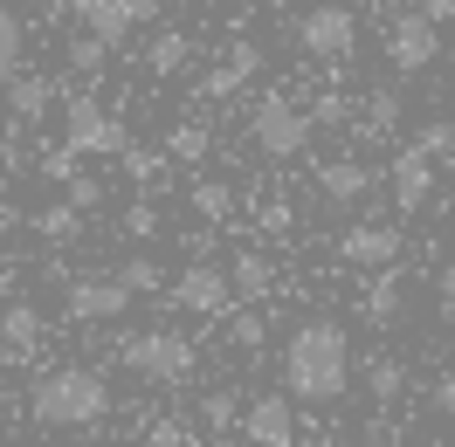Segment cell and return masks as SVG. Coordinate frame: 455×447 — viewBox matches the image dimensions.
Segmentation results:
<instances>
[{
    "label": "cell",
    "instance_id": "cell-27",
    "mask_svg": "<svg viewBox=\"0 0 455 447\" xmlns=\"http://www.w3.org/2000/svg\"><path fill=\"white\" fill-rule=\"evenodd\" d=\"M366 392L379 399V406H387V399H400V392H407V365H400V358H372V365H366Z\"/></svg>",
    "mask_w": 455,
    "mask_h": 447
},
{
    "label": "cell",
    "instance_id": "cell-29",
    "mask_svg": "<svg viewBox=\"0 0 455 447\" xmlns=\"http://www.w3.org/2000/svg\"><path fill=\"white\" fill-rule=\"evenodd\" d=\"M117 276H124V289H132V296H159V289H166V269H159L152 255H132Z\"/></svg>",
    "mask_w": 455,
    "mask_h": 447
},
{
    "label": "cell",
    "instance_id": "cell-34",
    "mask_svg": "<svg viewBox=\"0 0 455 447\" xmlns=\"http://www.w3.org/2000/svg\"><path fill=\"white\" fill-rule=\"evenodd\" d=\"M124 234H132V241H152V234H159V207H152V200L124 207Z\"/></svg>",
    "mask_w": 455,
    "mask_h": 447
},
{
    "label": "cell",
    "instance_id": "cell-16",
    "mask_svg": "<svg viewBox=\"0 0 455 447\" xmlns=\"http://www.w3.org/2000/svg\"><path fill=\"white\" fill-rule=\"evenodd\" d=\"M7 111H14V124H42V117L56 111V83H49V76H14V83H7Z\"/></svg>",
    "mask_w": 455,
    "mask_h": 447
},
{
    "label": "cell",
    "instance_id": "cell-13",
    "mask_svg": "<svg viewBox=\"0 0 455 447\" xmlns=\"http://www.w3.org/2000/svg\"><path fill=\"white\" fill-rule=\"evenodd\" d=\"M400 227H379V221H359V227H345L339 234V255L352 262V269H394L400 262Z\"/></svg>",
    "mask_w": 455,
    "mask_h": 447
},
{
    "label": "cell",
    "instance_id": "cell-42",
    "mask_svg": "<svg viewBox=\"0 0 455 447\" xmlns=\"http://www.w3.org/2000/svg\"><path fill=\"white\" fill-rule=\"evenodd\" d=\"M324 447H394V441H324Z\"/></svg>",
    "mask_w": 455,
    "mask_h": 447
},
{
    "label": "cell",
    "instance_id": "cell-12",
    "mask_svg": "<svg viewBox=\"0 0 455 447\" xmlns=\"http://www.w3.org/2000/svg\"><path fill=\"white\" fill-rule=\"evenodd\" d=\"M387 186H394V207H400V214H421L427 200H435V159L414 152V145H400L394 166H387Z\"/></svg>",
    "mask_w": 455,
    "mask_h": 447
},
{
    "label": "cell",
    "instance_id": "cell-14",
    "mask_svg": "<svg viewBox=\"0 0 455 447\" xmlns=\"http://www.w3.org/2000/svg\"><path fill=\"white\" fill-rule=\"evenodd\" d=\"M379 186V172L366 159H331V166H317V193L331 200V207H359V200Z\"/></svg>",
    "mask_w": 455,
    "mask_h": 447
},
{
    "label": "cell",
    "instance_id": "cell-6",
    "mask_svg": "<svg viewBox=\"0 0 455 447\" xmlns=\"http://www.w3.org/2000/svg\"><path fill=\"white\" fill-rule=\"evenodd\" d=\"M297 49L304 56H317V62H352L359 56V14L345 7V0H324V7H311L304 21H297Z\"/></svg>",
    "mask_w": 455,
    "mask_h": 447
},
{
    "label": "cell",
    "instance_id": "cell-26",
    "mask_svg": "<svg viewBox=\"0 0 455 447\" xmlns=\"http://www.w3.org/2000/svg\"><path fill=\"white\" fill-rule=\"evenodd\" d=\"M311 124H317V131H352V124H359V104L339 97V90H324V97L311 104Z\"/></svg>",
    "mask_w": 455,
    "mask_h": 447
},
{
    "label": "cell",
    "instance_id": "cell-8",
    "mask_svg": "<svg viewBox=\"0 0 455 447\" xmlns=\"http://www.w3.org/2000/svg\"><path fill=\"white\" fill-rule=\"evenodd\" d=\"M387 62H394L400 76H421L442 62V28L427 21L421 7L414 14H394V28H387Z\"/></svg>",
    "mask_w": 455,
    "mask_h": 447
},
{
    "label": "cell",
    "instance_id": "cell-28",
    "mask_svg": "<svg viewBox=\"0 0 455 447\" xmlns=\"http://www.w3.org/2000/svg\"><path fill=\"white\" fill-rule=\"evenodd\" d=\"M111 56H117V49H111V42H97V35H76V42H69V69H76L84 83H90V76H104V62H111Z\"/></svg>",
    "mask_w": 455,
    "mask_h": 447
},
{
    "label": "cell",
    "instance_id": "cell-25",
    "mask_svg": "<svg viewBox=\"0 0 455 447\" xmlns=\"http://www.w3.org/2000/svg\"><path fill=\"white\" fill-rule=\"evenodd\" d=\"M207 145H214V138H207V124H172V131H166V159H172V166H200Z\"/></svg>",
    "mask_w": 455,
    "mask_h": 447
},
{
    "label": "cell",
    "instance_id": "cell-3",
    "mask_svg": "<svg viewBox=\"0 0 455 447\" xmlns=\"http://www.w3.org/2000/svg\"><path fill=\"white\" fill-rule=\"evenodd\" d=\"M117 365H132L152 386H180V379H194L200 351L180 331H132V337H117Z\"/></svg>",
    "mask_w": 455,
    "mask_h": 447
},
{
    "label": "cell",
    "instance_id": "cell-44",
    "mask_svg": "<svg viewBox=\"0 0 455 447\" xmlns=\"http://www.w3.org/2000/svg\"><path fill=\"white\" fill-rule=\"evenodd\" d=\"M442 56H449V69H455V49H442Z\"/></svg>",
    "mask_w": 455,
    "mask_h": 447
},
{
    "label": "cell",
    "instance_id": "cell-41",
    "mask_svg": "<svg viewBox=\"0 0 455 447\" xmlns=\"http://www.w3.org/2000/svg\"><path fill=\"white\" fill-rule=\"evenodd\" d=\"M14 227H21V214H14L7 200H0V234H14Z\"/></svg>",
    "mask_w": 455,
    "mask_h": 447
},
{
    "label": "cell",
    "instance_id": "cell-43",
    "mask_svg": "<svg viewBox=\"0 0 455 447\" xmlns=\"http://www.w3.org/2000/svg\"><path fill=\"white\" fill-rule=\"evenodd\" d=\"M180 447H207V441H200V434H180Z\"/></svg>",
    "mask_w": 455,
    "mask_h": 447
},
{
    "label": "cell",
    "instance_id": "cell-35",
    "mask_svg": "<svg viewBox=\"0 0 455 447\" xmlns=\"http://www.w3.org/2000/svg\"><path fill=\"white\" fill-rule=\"evenodd\" d=\"M76 159H84V152H69V145H62V152H49V159H42V172L69 186V179H76Z\"/></svg>",
    "mask_w": 455,
    "mask_h": 447
},
{
    "label": "cell",
    "instance_id": "cell-37",
    "mask_svg": "<svg viewBox=\"0 0 455 447\" xmlns=\"http://www.w3.org/2000/svg\"><path fill=\"white\" fill-rule=\"evenodd\" d=\"M180 434H187V427H180V420H159V427H152V434H145V447H180Z\"/></svg>",
    "mask_w": 455,
    "mask_h": 447
},
{
    "label": "cell",
    "instance_id": "cell-39",
    "mask_svg": "<svg viewBox=\"0 0 455 447\" xmlns=\"http://www.w3.org/2000/svg\"><path fill=\"white\" fill-rule=\"evenodd\" d=\"M421 14L435 21V28H442V21H455V0H421Z\"/></svg>",
    "mask_w": 455,
    "mask_h": 447
},
{
    "label": "cell",
    "instance_id": "cell-23",
    "mask_svg": "<svg viewBox=\"0 0 455 447\" xmlns=\"http://www.w3.org/2000/svg\"><path fill=\"white\" fill-rule=\"evenodd\" d=\"M400 289H407L400 269H379V276H372V289H366V324H394V317H400Z\"/></svg>",
    "mask_w": 455,
    "mask_h": 447
},
{
    "label": "cell",
    "instance_id": "cell-32",
    "mask_svg": "<svg viewBox=\"0 0 455 447\" xmlns=\"http://www.w3.org/2000/svg\"><path fill=\"white\" fill-rule=\"evenodd\" d=\"M414 152H427L435 166H442V159H455V124H449V117L421 124V131H414Z\"/></svg>",
    "mask_w": 455,
    "mask_h": 447
},
{
    "label": "cell",
    "instance_id": "cell-2",
    "mask_svg": "<svg viewBox=\"0 0 455 447\" xmlns=\"http://www.w3.org/2000/svg\"><path fill=\"white\" fill-rule=\"evenodd\" d=\"M28 413L42 427H97L111 413V386L90 365H56V372H42L28 386Z\"/></svg>",
    "mask_w": 455,
    "mask_h": 447
},
{
    "label": "cell",
    "instance_id": "cell-4",
    "mask_svg": "<svg viewBox=\"0 0 455 447\" xmlns=\"http://www.w3.org/2000/svg\"><path fill=\"white\" fill-rule=\"evenodd\" d=\"M311 111H297L290 97H262L256 111H249V145H256L262 159H304V145H311Z\"/></svg>",
    "mask_w": 455,
    "mask_h": 447
},
{
    "label": "cell",
    "instance_id": "cell-20",
    "mask_svg": "<svg viewBox=\"0 0 455 447\" xmlns=\"http://www.w3.org/2000/svg\"><path fill=\"white\" fill-rule=\"evenodd\" d=\"M21 69H28V28H21V14L0 7V90L14 83Z\"/></svg>",
    "mask_w": 455,
    "mask_h": 447
},
{
    "label": "cell",
    "instance_id": "cell-18",
    "mask_svg": "<svg viewBox=\"0 0 455 447\" xmlns=\"http://www.w3.org/2000/svg\"><path fill=\"white\" fill-rule=\"evenodd\" d=\"M0 344H7V358H28L35 344H42V310L35 303H7L0 310Z\"/></svg>",
    "mask_w": 455,
    "mask_h": 447
},
{
    "label": "cell",
    "instance_id": "cell-10",
    "mask_svg": "<svg viewBox=\"0 0 455 447\" xmlns=\"http://www.w3.org/2000/svg\"><path fill=\"white\" fill-rule=\"evenodd\" d=\"M62 310H69L76 324H111V317L132 310V289H124V276H76L69 296H62Z\"/></svg>",
    "mask_w": 455,
    "mask_h": 447
},
{
    "label": "cell",
    "instance_id": "cell-21",
    "mask_svg": "<svg viewBox=\"0 0 455 447\" xmlns=\"http://www.w3.org/2000/svg\"><path fill=\"white\" fill-rule=\"evenodd\" d=\"M352 131H366V138H394L400 131V90H372L366 104H359V124Z\"/></svg>",
    "mask_w": 455,
    "mask_h": 447
},
{
    "label": "cell",
    "instance_id": "cell-30",
    "mask_svg": "<svg viewBox=\"0 0 455 447\" xmlns=\"http://www.w3.org/2000/svg\"><path fill=\"white\" fill-rule=\"evenodd\" d=\"M117 159H124V172H132V179H139L145 193H152V186H159V172L172 166L166 152H139V145H124V152H117Z\"/></svg>",
    "mask_w": 455,
    "mask_h": 447
},
{
    "label": "cell",
    "instance_id": "cell-36",
    "mask_svg": "<svg viewBox=\"0 0 455 447\" xmlns=\"http://www.w3.org/2000/svg\"><path fill=\"white\" fill-rule=\"evenodd\" d=\"M97 200H104V186H97V179H84V172H76V179H69V207H97Z\"/></svg>",
    "mask_w": 455,
    "mask_h": 447
},
{
    "label": "cell",
    "instance_id": "cell-24",
    "mask_svg": "<svg viewBox=\"0 0 455 447\" xmlns=\"http://www.w3.org/2000/svg\"><path fill=\"white\" fill-rule=\"evenodd\" d=\"M28 227L42 234V241H76V227H84V207H42V214H28Z\"/></svg>",
    "mask_w": 455,
    "mask_h": 447
},
{
    "label": "cell",
    "instance_id": "cell-40",
    "mask_svg": "<svg viewBox=\"0 0 455 447\" xmlns=\"http://www.w3.org/2000/svg\"><path fill=\"white\" fill-rule=\"evenodd\" d=\"M435 289H442V303L455 310V262H449V269H442V276H435Z\"/></svg>",
    "mask_w": 455,
    "mask_h": 447
},
{
    "label": "cell",
    "instance_id": "cell-33",
    "mask_svg": "<svg viewBox=\"0 0 455 447\" xmlns=\"http://www.w3.org/2000/svg\"><path fill=\"white\" fill-rule=\"evenodd\" d=\"M262 337H269V324H262L256 310H242V317H228V344H235V351H262Z\"/></svg>",
    "mask_w": 455,
    "mask_h": 447
},
{
    "label": "cell",
    "instance_id": "cell-9",
    "mask_svg": "<svg viewBox=\"0 0 455 447\" xmlns=\"http://www.w3.org/2000/svg\"><path fill=\"white\" fill-rule=\"evenodd\" d=\"M172 303L194 310V317H228V310H235V276L214 269V262H187V269L172 276Z\"/></svg>",
    "mask_w": 455,
    "mask_h": 447
},
{
    "label": "cell",
    "instance_id": "cell-38",
    "mask_svg": "<svg viewBox=\"0 0 455 447\" xmlns=\"http://www.w3.org/2000/svg\"><path fill=\"white\" fill-rule=\"evenodd\" d=\"M435 413L455 420V372H449V379H435Z\"/></svg>",
    "mask_w": 455,
    "mask_h": 447
},
{
    "label": "cell",
    "instance_id": "cell-19",
    "mask_svg": "<svg viewBox=\"0 0 455 447\" xmlns=\"http://www.w3.org/2000/svg\"><path fill=\"white\" fill-rule=\"evenodd\" d=\"M228 276H235V296H249V303H262L269 289H276V262L256 248H242L235 262H228Z\"/></svg>",
    "mask_w": 455,
    "mask_h": 447
},
{
    "label": "cell",
    "instance_id": "cell-22",
    "mask_svg": "<svg viewBox=\"0 0 455 447\" xmlns=\"http://www.w3.org/2000/svg\"><path fill=\"white\" fill-rule=\"evenodd\" d=\"M187 56H194V42H187L180 28H159V35H152V49H145V69H152V76H180Z\"/></svg>",
    "mask_w": 455,
    "mask_h": 447
},
{
    "label": "cell",
    "instance_id": "cell-7",
    "mask_svg": "<svg viewBox=\"0 0 455 447\" xmlns=\"http://www.w3.org/2000/svg\"><path fill=\"white\" fill-rule=\"evenodd\" d=\"M69 14L84 21V35H97V42L124 49V42L139 35V21H152V14H159V0H69Z\"/></svg>",
    "mask_w": 455,
    "mask_h": 447
},
{
    "label": "cell",
    "instance_id": "cell-17",
    "mask_svg": "<svg viewBox=\"0 0 455 447\" xmlns=\"http://www.w3.org/2000/svg\"><path fill=\"white\" fill-rule=\"evenodd\" d=\"M187 200H194V214H200L207 227H228V221H235V186H228V179L194 172V179H187Z\"/></svg>",
    "mask_w": 455,
    "mask_h": 447
},
{
    "label": "cell",
    "instance_id": "cell-5",
    "mask_svg": "<svg viewBox=\"0 0 455 447\" xmlns=\"http://www.w3.org/2000/svg\"><path fill=\"white\" fill-rule=\"evenodd\" d=\"M62 145L69 152H104V159H117L124 145H132V131H124V117L104 111L97 97H62Z\"/></svg>",
    "mask_w": 455,
    "mask_h": 447
},
{
    "label": "cell",
    "instance_id": "cell-31",
    "mask_svg": "<svg viewBox=\"0 0 455 447\" xmlns=\"http://www.w3.org/2000/svg\"><path fill=\"white\" fill-rule=\"evenodd\" d=\"M200 427H214V434L242 427V399H235V392H207V399H200Z\"/></svg>",
    "mask_w": 455,
    "mask_h": 447
},
{
    "label": "cell",
    "instance_id": "cell-45",
    "mask_svg": "<svg viewBox=\"0 0 455 447\" xmlns=\"http://www.w3.org/2000/svg\"><path fill=\"white\" fill-rule=\"evenodd\" d=\"M207 7H214V0H207Z\"/></svg>",
    "mask_w": 455,
    "mask_h": 447
},
{
    "label": "cell",
    "instance_id": "cell-11",
    "mask_svg": "<svg viewBox=\"0 0 455 447\" xmlns=\"http://www.w3.org/2000/svg\"><path fill=\"white\" fill-rule=\"evenodd\" d=\"M242 434L256 447H297V406H290V392H262L242 406Z\"/></svg>",
    "mask_w": 455,
    "mask_h": 447
},
{
    "label": "cell",
    "instance_id": "cell-1",
    "mask_svg": "<svg viewBox=\"0 0 455 447\" xmlns=\"http://www.w3.org/2000/svg\"><path fill=\"white\" fill-rule=\"evenodd\" d=\"M345 386H352V337H345V324H331V317L297 324L283 344V392L304 399V406H331V399H345Z\"/></svg>",
    "mask_w": 455,
    "mask_h": 447
},
{
    "label": "cell",
    "instance_id": "cell-15",
    "mask_svg": "<svg viewBox=\"0 0 455 447\" xmlns=\"http://www.w3.org/2000/svg\"><path fill=\"white\" fill-rule=\"evenodd\" d=\"M256 69H262V49H249V42H242V49H228V56L200 76V97H235V90L249 83Z\"/></svg>",
    "mask_w": 455,
    "mask_h": 447
}]
</instances>
